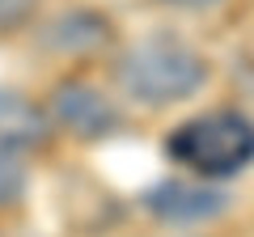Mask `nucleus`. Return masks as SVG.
<instances>
[{
	"label": "nucleus",
	"instance_id": "6e6552de",
	"mask_svg": "<svg viewBox=\"0 0 254 237\" xmlns=\"http://www.w3.org/2000/svg\"><path fill=\"white\" fill-rule=\"evenodd\" d=\"M34 4H38V0H0V34L26 26L30 13H34Z\"/></svg>",
	"mask_w": 254,
	"mask_h": 237
},
{
	"label": "nucleus",
	"instance_id": "39448f33",
	"mask_svg": "<svg viewBox=\"0 0 254 237\" xmlns=\"http://www.w3.org/2000/svg\"><path fill=\"white\" fill-rule=\"evenodd\" d=\"M51 140H55V127L43 102H34L21 89L0 85V148L30 157V153L51 148Z\"/></svg>",
	"mask_w": 254,
	"mask_h": 237
},
{
	"label": "nucleus",
	"instance_id": "1a4fd4ad",
	"mask_svg": "<svg viewBox=\"0 0 254 237\" xmlns=\"http://www.w3.org/2000/svg\"><path fill=\"white\" fill-rule=\"evenodd\" d=\"M170 9H187V13H203V9H216L220 0H161Z\"/></svg>",
	"mask_w": 254,
	"mask_h": 237
},
{
	"label": "nucleus",
	"instance_id": "423d86ee",
	"mask_svg": "<svg viewBox=\"0 0 254 237\" xmlns=\"http://www.w3.org/2000/svg\"><path fill=\"white\" fill-rule=\"evenodd\" d=\"M110 43V17L93 9H68L43 26V47L55 55H93Z\"/></svg>",
	"mask_w": 254,
	"mask_h": 237
},
{
	"label": "nucleus",
	"instance_id": "20e7f679",
	"mask_svg": "<svg viewBox=\"0 0 254 237\" xmlns=\"http://www.w3.org/2000/svg\"><path fill=\"white\" fill-rule=\"evenodd\" d=\"M140 208L170 229H195L212 225L229 212V191L220 182H203V178H161V182L140 191Z\"/></svg>",
	"mask_w": 254,
	"mask_h": 237
},
{
	"label": "nucleus",
	"instance_id": "7ed1b4c3",
	"mask_svg": "<svg viewBox=\"0 0 254 237\" xmlns=\"http://www.w3.org/2000/svg\"><path fill=\"white\" fill-rule=\"evenodd\" d=\"M47 115H51L55 131L81 140V144L110 140L115 131H123V123H127L123 106H119L102 85L85 81V76H64V81H55L51 93H47Z\"/></svg>",
	"mask_w": 254,
	"mask_h": 237
},
{
	"label": "nucleus",
	"instance_id": "f257e3e1",
	"mask_svg": "<svg viewBox=\"0 0 254 237\" xmlns=\"http://www.w3.org/2000/svg\"><path fill=\"white\" fill-rule=\"evenodd\" d=\"M115 81L127 102L148 106V110H165V106H178V102L195 98L212 81V64L187 38L170 34V30H157V34H144L119 51Z\"/></svg>",
	"mask_w": 254,
	"mask_h": 237
},
{
	"label": "nucleus",
	"instance_id": "0eeeda50",
	"mask_svg": "<svg viewBox=\"0 0 254 237\" xmlns=\"http://www.w3.org/2000/svg\"><path fill=\"white\" fill-rule=\"evenodd\" d=\"M26 191H30V165H26V157L0 148V212L21 208Z\"/></svg>",
	"mask_w": 254,
	"mask_h": 237
},
{
	"label": "nucleus",
	"instance_id": "f03ea898",
	"mask_svg": "<svg viewBox=\"0 0 254 237\" xmlns=\"http://www.w3.org/2000/svg\"><path fill=\"white\" fill-rule=\"evenodd\" d=\"M165 161L203 182H229L254 165V118L237 106H212L170 127Z\"/></svg>",
	"mask_w": 254,
	"mask_h": 237
}]
</instances>
